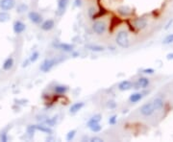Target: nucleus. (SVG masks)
Instances as JSON below:
<instances>
[{
    "mask_svg": "<svg viewBox=\"0 0 173 142\" xmlns=\"http://www.w3.org/2000/svg\"><path fill=\"white\" fill-rule=\"evenodd\" d=\"M76 133H77V131L76 130H71V131H69V132L66 134V140L67 141H71L74 137H75V135H76Z\"/></svg>",
    "mask_w": 173,
    "mask_h": 142,
    "instance_id": "29",
    "label": "nucleus"
},
{
    "mask_svg": "<svg viewBox=\"0 0 173 142\" xmlns=\"http://www.w3.org/2000/svg\"><path fill=\"white\" fill-rule=\"evenodd\" d=\"M10 18H11V16L7 11H2V12H0V22L1 23L7 22V21L10 20Z\"/></svg>",
    "mask_w": 173,
    "mask_h": 142,
    "instance_id": "21",
    "label": "nucleus"
},
{
    "mask_svg": "<svg viewBox=\"0 0 173 142\" xmlns=\"http://www.w3.org/2000/svg\"><path fill=\"white\" fill-rule=\"evenodd\" d=\"M95 13H96V10H95V8L94 7H90L89 9V16L92 18V16H94V15H95Z\"/></svg>",
    "mask_w": 173,
    "mask_h": 142,
    "instance_id": "33",
    "label": "nucleus"
},
{
    "mask_svg": "<svg viewBox=\"0 0 173 142\" xmlns=\"http://www.w3.org/2000/svg\"><path fill=\"white\" fill-rule=\"evenodd\" d=\"M56 64H57V61L55 59H46L41 62L40 69H41V71H42L44 73H47L55 66Z\"/></svg>",
    "mask_w": 173,
    "mask_h": 142,
    "instance_id": "2",
    "label": "nucleus"
},
{
    "mask_svg": "<svg viewBox=\"0 0 173 142\" xmlns=\"http://www.w3.org/2000/svg\"><path fill=\"white\" fill-rule=\"evenodd\" d=\"M118 13L121 15V16H129L130 14H131V10L128 8V7H125V6H123V7H120V8H118Z\"/></svg>",
    "mask_w": 173,
    "mask_h": 142,
    "instance_id": "24",
    "label": "nucleus"
},
{
    "mask_svg": "<svg viewBox=\"0 0 173 142\" xmlns=\"http://www.w3.org/2000/svg\"><path fill=\"white\" fill-rule=\"evenodd\" d=\"M55 27V21L53 19H46L41 23V29L42 31H51Z\"/></svg>",
    "mask_w": 173,
    "mask_h": 142,
    "instance_id": "11",
    "label": "nucleus"
},
{
    "mask_svg": "<svg viewBox=\"0 0 173 142\" xmlns=\"http://www.w3.org/2000/svg\"><path fill=\"white\" fill-rule=\"evenodd\" d=\"M1 140L4 141V142L8 141V136H7V134H6V133L2 134V135H1Z\"/></svg>",
    "mask_w": 173,
    "mask_h": 142,
    "instance_id": "38",
    "label": "nucleus"
},
{
    "mask_svg": "<svg viewBox=\"0 0 173 142\" xmlns=\"http://www.w3.org/2000/svg\"><path fill=\"white\" fill-rule=\"evenodd\" d=\"M29 62H30V60L28 59V60H27L26 62H23V67L27 66V65H28V63H29Z\"/></svg>",
    "mask_w": 173,
    "mask_h": 142,
    "instance_id": "40",
    "label": "nucleus"
},
{
    "mask_svg": "<svg viewBox=\"0 0 173 142\" xmlns=\"http://www.w3.org/2000/svg\"><path fill=\"white\" fill-rule=\"evenodd\" d=\"M143 97V93L142 92H135V93H132L129 97V101L133 104L135 103H137L140 102Z\"/></svg>",
    "mask_w": 173,
    "mask_h": 142,
    "instance_id": "18",
    "label": "nucleus"
},
{
    "mask_svg": "<svg viewBox=\"0 0 173 142\" xmlns=\"http://www.w3.org/2000/svg\"><path fill=\"white\" fill-rule=\"evenodd\" d=\"M35 129L36 131H40V132L43 133V134H46V135H51L52 134V130H51V127L49 126H44V125H34Z\"/></svg>",
    "mask_w": 173,
    "mask_h": 142,
    "instance_id": "17",
    "label": "nucleus"
},
{
    "mask_svg": "<svg viewBox=\"0 0 173 142\" xmlns=\"http://www.w3.org/2000/svg\"><path fill=\"white\" fill-rule=\"evenodd\" d=\"M105 14H106V10H105V9H101V10H100V12H98L97 14H95L94 16H92V18H91V19H97V18H99V17L103 16Z\"/></svg>",
    "mask_w": 173,
    "mask_h": 142,
    "instance_id": "30",
    "label": "nucleus"
},
{
    "mask_svg": "<svg viewBox=\"0 0 173 142\" xmlns=\"http://www.w3.org/2000/svg\"><path fill=\"white\" fill-rule=\"evenodd\" d=\"M68 90H69V87H68L67 85H57L54 86V92L57 93V94H60V95L65 94Z\"/></svg>",
    "mask_w": 173,
    "mask_h": 142,
    "instance_id": "16",
    "label": "nucleus"
},
{
    "mask_svg": "<svg viewBox=\"0 0 173 142\" xmlns=\"http://www.w3.org/2000/svg\"><path fill=\"white\" fill-rule=\"evenodd\" d=\"M118 122V116L117 115H113L109 118V124L110 125H115Z\"/></svg>",
    "mask_w": 173,
    "mask_h": 142,
    "instance_id": "31",
    "label": "nucleus"
},
{
    "mask_svg": "<svg viewBox=\"0 0 173 142\" xmlns=\"http://www.w3.org/2000/svg\"><path fill=\"white\" fill-rule=\"evenodd\" d=\"M53 46L57 49H59L61 51L69 53L72 52L74 50V45L72 44H68V43H63V42H55L53 43Z\"/></svg>",
    "mask_w": 173,
    "mask_h": 142,
    "instance_id": "6",
    "label": "nucleus"
},
{
    "mask_svg": "<svg viewBox=\"0 0 173 142\" xmlns=\"http://www.w3.org/2000/svg\"><path fill=\"white\" fill-rule=\"evenodd\" d=\"M89 141L90 142H102L103 139L101 137H98V136H94V137H91L89 139Z\"/></svg>",
    "mask_w": 173,
    "mask_h": 142,
    "instance_id": "35",
    "label": "nucleus"
},
{
    "mask_svg": "<svg viewBox=\"0 0 173 142\" xmlns=\"http://www.w3.org/2000/svg\"><path fill=\"white\" fill-rule=\"evenodd\" d=\"M40 58V53L38 51H35L31 54V56L29 57V60L31 62H36Z\"/></svg>",
    "mask_w": 173,
    "mask_h": 142,
    "instance_id": "27",
    "label": "nucleus"
},
{
    "mask_svg": "<svg viewBox=\"0 0 173 142\" xmlns=\"http://www.w3.org/2000/svg\"><path fill=\"white\" fill-rule=\"evenodd\" d=\"M142 72L144 74H153L155 72V70L153 68H145V69L142 70Z\"/></svg>",
    "mask_w": 173,
    "mask_h": 142,
    "instance_id": "36",
    "label": "nucleus"
},
{
    "mask_svg": "<svg viewBox=\"0 0 173 142\" xmlns=\"http://www.w3.org/2000/svg\"><path fill=\"white\" fill-rule=\"evenodd\" d=\"M28 18L34 24H40L41 25V23L43 21L42 16L41 14H39L38 12H35V11H31V12H29Z\"/></svg>",
    "mask_w": 173,
    "mask_h": 142,
    "instance_id": "5",
    "label": "nucleus"
},
{
    "mask_svg": "<svg viewBox=\"0 0 173 142\" xmlns=\"http://www.w3.org/2000/svg\"><path fill=\"white\" fill-rule=\"evenodd\" d=\"M44 123L49 126V127H53L56 125L57 123V116H54V117H51V118H47V119H45V121Z\"/></svg>",
    "mask_w": 173,
    "mask_h": 142,
    "instance_id": "25",
    "label": "nucleus"
},
{
    "mask_svg": "<svg viewBox=\"0 0 173 142\" xmlns=\"http://www.w3.org/2000/svg\"><path fill=\"white\" fill-rule=\"evenodd\" d=\"M115 41H117V44L121 47V48H128L130 45V40H129V34L128 32L122 30L119 31L115 38Z\"/></svg>",
    "mask_w": 173,
    "mask_h": 142,
    "instance_id": "1",
    "label": "nucleus"
},
{
    "mask_svg": "<svg viewBox=\"0 0 173 142\" xmlns=\"http://www.w3.org/2000/svg\"><path fill=\"white\" fill-rule=\"evenodd\" d=\"M69 3V0H58V7H57V11L56 14L58 16H62L64 15L65 11L66 10V7Z\"/></svg>",
    "mask_w": 173,
    "mask_h": 142,
    "instance_id": "10",
    "label": "nucleus"
},
{
    "mask_svg": "<svg viewBox=\"0 0 173 142\" xmlns=\"http://www.w3.org/2000/svg\"><path fill=\"white\" fill-rule=\"evenodd\" d=\"M85 104L83 102H77V103H74L73 105H71V107L69 108V112L72 114H75L77 113L78 112H80L82 108H84Z\"/></svg>",
    "mask_w": 173,
    "mask_h": 142,
    "instance_id": "15",
    "label": "nucleus"
},
{
    "mask_svg": "<svg viewBox=\"0 0 173 142\" xmlns=\"http://www.w3.org/2000/svg\"><path fill=\"white\" fill-rule=\"evenodd\" d=\"M16 7V0H0V9L2 11H11Z\"/></svg>",
    "mask_w": 173,
    "mask_h": 142,
    "instance_id": "8",
    "label": "nucleus"
},
{
    "mask_svg": "<svg viewBox=\"0 0 173 142\" xmlns=\"http://www.w3.org/2000/svg\"><path fill=\"white\" fill-rule=\"evenodd\" d=\"M28 9H29L28 5H26L25 3H20L17 7V14H20V15L21 14H24V13H26L27 11H28Z\"/></svg>",
    "mask_w": 173,
    "mask_h": 142,
    "instance_id": "22",
    "label": "nucleus"
},
{
    "mask_svg": "<svg viewBox=\"0 0 173 142\" xmlns=\"http://www.w3.org/2000/svg\"><path fill=\"white\" fill-rule=\"evenodd\" d=\"M166 60L168 61H172L173 60V53H168L166 55Z\"/></svg>",
    "mask_w": 173,
    "mask_h": 142,
    "instance_id": "39",
    "label": "nucleus"
},
{
    "mask_svg": "<svg viewBox=\"0 0 173 142\" xmlns=\"http://www.w3.org/2000/svg\"><path fill=\"white\" fill-rule=\"evenodd\" d=\"M152 104H153V106H154V108H155L156 111L161 110V108H164V105H165L164 100L161 99V98H160V97L155 98V99L153 100V102H152Z\"/></svg>",
    "mask_w": 173,
    "mask_h": 142,
    "instance_id": "19",
    "label": "nucleus"
},
{
    "mask_svg": "<svg viewBox=\"0 0 173 142\" xmlns=\"http://www.w3.org/2000/svg\"><path fill=\"white\" fill-rule=\"evenodd\" d=\"M107 106H108V108H114L115 107H117V103H115L114 101H113V100H111V101H108Z\"/></svg>",
    "mask_w": 173,
    "mask_h": 142,
    "instance_id": "34",
    "label": "nucleus"
},
{
    "mask_svg": "<svg viewBox=\"0 0 173 142\" xmlns=\"http://www.w3.org/2000/svg\"><path fill=\"white\" fill-rule=\"evenodd\" d=\"M150 85V81L148 78L146 77H141L138 78L137 81L134 84V89H145L149 86Z\"/></svg>",
    "mask_w": 173,
    "mask_h": 142,
    "instance_id": "7",
    "label": "nucleus"
},
{
    "mask_svg": "<svg viewBox=\"0 0 173 142\" xmlns=\"http://www.w3.org/2000/svg\"><path fill=\"white\" fill-rule=\"evenodd\" d=\"M92 30H94V32L96 35H103L107 30V25L104 21L97 20L92 24Z\"/></svg>",
    "mask_w": 173,
    "mask_h": 142,
    "instance_id": "4",
    "label": "nucleus"
},
{
    "mask_svg": "<svg viewBox=\"0 0 173 142\" xmlns=\"http://www.w3.org/2000/svg\"><path fill=\"white\" fill-rule=\"evenodd\" d=\"M155 108L151 103H146L144 105H142L140 108V112L142 115L145 116V117H148V116H151L154 112H155Z\"/></svg>",
    "mask_w": 173,
    "mask_h": 142,
    "instance_id": "3",
    "label": "nucleus"
},
{
    "mask_svg": "<svg viewBox=\"0 0 173 142\" xmlns=\"http://www.w3.org/2000/svg\"><path fill=\"white\" fill-rule=\"evenodd\" d=\"M14 64H15L14 59L12 58V57H9V58H7V59L4 61V62H3V64H2V68H3V70H5V71H9V70H11L12 68H13Z\"/></svg>",
    "mask_w": 173,
    "mask_h": 142,
    "instance_id": "14",
    "label": "nucleus"
},
{
    "mask_svg": "<svg viewBox=\"0 0 173 142\" xmlns=\"http://www.w3.org/2000/svg\"><path fill=\"white\" fill-rule=\"evenodd\" d=\"M163 43H164L165 45H168V44H171V43H173V34L167 35V36L163 39Z\"/></svg>",
    "mask_w": 173,
    "mask_h": 142,
    "instance_id": "28",
    "label": "nucleus"
},
{
    "mask_svg": "<svg viewBox=\"0 0 173 142\" xmlns=\"http://www.w3.org/2000/svg\"><path fill=\"white\" fill-rule=\"evenodd\" d=\"M134 87V83L129 81V80H124L118 84V89L120 91H127L130 90L131 89Z\"/></svg>",
    "mask_w": 173,
    "mask_h": 142,
    "instance_id": "12",
    "label": "nucleus"
},
{
    "mask_svg": "<svg viewBox=\"0 0 173 142\" xmlns=\"http://www.w3.org/2000/svg\"><path fill=\"white\" fill-rule=\"evenodd\" d=\"M102 119V115L101 114H94V116H91L89 118V120L88 121V128L89 126H91L92 124H95V123H100Z\"/></svg>",
    "mask_w": 173,
    "mask_h": 142,
    "instance_id": "20",
    "label": "nucleus"
},
{
    "mask_svg": "<svg viewBox=\"0 0 173 142\" xmlns=\"http://www.w3.org/2000/svg\"><path fill=\"white\" fill-rule=\"evenodd\" d=\"M13 30L15 32V34H17V35L22 34V33L26 30V25H25V23H23L20 20H16L13 24Z\"/></svg>",
    "mask_w": 173,
    "mask_h": 142,
    "instance_id": "9",
    "label": "nucleus"
},
{
    "mask_svg": "<svg viewBox=\"0 0 173 142\" xmlns=\"http://www.w3.org/2000/svg\"><path fill=\"white\" fill-rule=\"evenodd\" d=\"M134 24H135V27H136L137 29L142 30V29H144V28L147 26V20H146L145 18H143V17L137 18V19L135 20Z\"/></svg>",
    "mask_w": 173,
    "mask_h": 142,
    "instance_id": "13",
    "label": "nucleus"
},
{
    "mask_svg": "<svg viewBox=\"0 0 173 142\" xmlns=\"http://www.w3.org/2000/svg\"><path fill=\"white\" fill-rule=\"evenodd\" d=\"M89 50L90 51H94V52H103L104 50H105V48H104L103 46L101 45H94V44H89L86 46Z\"/></svg>",
    "mask_w": 173,
    "mask_h": 142,
    "instance_id": "23",
    "label": "nucleus"
},
{
    "mask_svg": "<svg viewBox=\"0 0 173 142\" xmlns=\"http://www.w3.org/2000/svg\"><path fill=\"white\" fill-rule=\"evenodd\" d=\"M35 132H37V131H36V129H35L34 125H29L27 127V134H29L30 135H32L35 134Z\"/></svg>",
    "mask_w": 173,
    "mask_h": 142,
    "instance_id": "32",
    "label": "nucleus"
},
{
    "mask_svg": "<svg viewBox=\"0 0 173 142\" xmlns=\"http://www.w3.org/2000/svg\"><path fill=\"white\" fill-rule=\"evenodd\" d=\"M74 6L75 7H81V6H82V0H74Z\"/></svg>",
    "mask_w": 173,
    "mask_h": 142,
    "instance_id": "37",
    "label": "nucleus"
},
{
    "mask_svg": "<svg viewBox=\"0 0 173 142\" xmlns=\"http://www.w3.org/2000/svg\"><path fill=\"white\" fill-rule=\"evenodd\" d=\"M89 129L94 133H99L100 131L102 130V126L99 123H95V124H92L91 126H89Z\"/></svg>",
    "mask_w": 173,
    "mask_h": 142,
    "instance_id": "26",
    "label": "nucleus"
}]
</instances>
